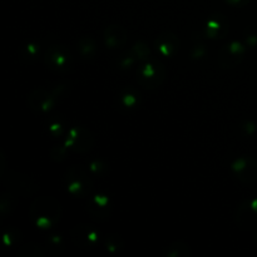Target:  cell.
I'll return each instance as SVG.
<instances>
[{
    "mask_svg": "<svg viewBox=\"0 0 257 257\" xmlns=\"http://www.w3.org/2000/svg\"><path fill=\"white\" fill-rule=\"evenodd\" d=\"M33 225L42 230H49L59 222L62 217V205L54 197L43 196L33 201L29 210Z\"/></svg>",
    "mask_w": 257,
    "mask_h": 257,
    "instance_id": "1",
    "label": "cell"
},
{
    "mask_svg": "<svg viewBox=\"0 0 257 257\" xmlns=\"http://www.w3.org/2000/svg\"><path fill=\"white\" fill-rule=\"evenodd\" d=\"M65 186L68 192L75 198H84L92 191V180L84 168L73 166L65 173Z\"/></svg>",
    "mask_w": 257,
    "mask_h": 257,
    "instance_id": "2",
    "label": "cell"
},
{
    "mask_svg": "<svg viewBox=\"0 0 257 257\" xmlns=\"http://www.w3.org/2000/svg\"><path fill=\"white\" fill-rule=\"evenodd\" d=\"M70 240L82 250H92L97 247L100 241V233L88 223H80L70 230Z\"/></svg>",
    "mask_w": 257,
    "mask_h": 257,
    "instance_id": "3",
    "label": "cell"
},
{
    "mask_svg": "<svg viewBox=\"0 0 257 257\" xmlns=\"http://www.w3.org/2000/svg\"><path fill=\"white\" fill-rule=\"evenodd\" d=\"M165 79V68L160 62H148L143 64L137 72V80L142 87L153 89L162 84Z\"/></svg>",
    "mask_w": 257,
    "mask_h": 257,
    "instance_id": "4",
    "label": "cell"
},
{
    "mask_svg": "<svg viewBox=\"0 0 257 257\" xmlns=\"http://www.w3.org/2000/svg\"><path fill=\"white\" fill-rule=\"evenodd\" d=\"M44 62L48 67L55 72H67L72 65V58L68 49L62 45H52L47 49Z\"/></svg>",
    "mask_w": 257,
    "mask_h": 257,
    "instance_id": "5",
    "label": "cell"
},
{
    "mask_svg": "<svg viewBox=\"0 0 257 257\" xmlns=\"http://www.w3.org/2000/svg\"><path fill=\"white\" fill-rule=\"evenodd\" d=\"M3 176V182L7 186L8 188H10V191L15 192L17 195L28 196L33 195V193L37 191V185L34 183V181L32 178H29L28 176L22 175V173L18 172H8V175H2Z\"/></svg>",
    "mask_w": 257,
    "mask_h": 257,
    "instance_id": "6",
    "label": "cell"
},
{
    "mask_svg": "<svg viewBox=\"0 0 257 257\" xmlns=\"http://www.w3.org/2000/svg\"><path fill=\"white\" fill-rule=\"evenodd\" d=\"M94 145V137L89 130L83 127H74L69 131L67 137V147L79 153L89 152Z\"/></svg>",
    "mask_w": 257,
    "mask_h": 257,
    "instance_id": "7",
    "label": "cell"
},
{
    "mask_svg": "<svg viewBox=\"0 0 257 257\" xmlns=\"http://www.w3.org/2000/svg\"><path fill=\"white\" fill-rule=\"evenodd\" d=\"M235 222L242 230H251L257 227V198L243 201L237 208Z\"/></svg>",
    "mask_w": 257,
    "mask_h": 257,
    "instance_id": "8",
    "label": "cell"
},
{
    "mask_svg": "<svg viewBox=\"0 0 257 257\" xmlns=\"http://www.w3.org/2000/svg\"><path fill=\"white\" fill-rule=\"evenodd\" d=\"M57 97L58 95L53 94L49 90L37 88L28 97V105L35 113H47L54 107Z\"/></svg>",
    "mask_w": 257,
    "mask_h": 257,
    "instance_id": "9",
    "label": "cell"
},
{
    "mask_svg": "<svg viewBox=\"0 0 257 257\" xmlns=\"http://www.w3.org/2000/svg\"><path fill=\"white\" fill-rule=\"evenodd\" d=\"M243 55H245V47L241 44V42L235 40V42L226 44L221 49L218 60H220L221 67L228 69V68L237 67L241 60L243 59Z\"/></svg>",
    "mask_w": 257,
    "mask_h": 257,
    "instance_id": "10",
    "label": "cell"
},
{
    "mask_svg": "<svg viewBox=\"0 0 257 257\" xmlns=\"http://www.w3.org/2000/svg\"><path fill=\"white\" fill-rule=\"evenodd\" d=\"M233 175L245 183L257 180V161L252 157H240L232 163Z\"/></svg>",
    "mask_w": 257,
    "mask_h": 257,
    "instance_id": "11",
    "label": "cell"
},
{
    "mask_svg": "<svg viewBox=\"0 0 257 257\" xmlns=\"http://www.w3.org/2000/svg\"><path fill=\"white\" fill-rule=\"evenodd\" d=\"M155 47L160 54L163 57L170 58L175 55V53L180 47V39L177 35L172 32H163L162 34L158 35L155 40Z\"/></svg>",
    "mask_w": 257,
    "mask_h": 257,
    "instance_id": "12",
    "label": "cell"
},
{
    "mask_svg": "<svg viewBox=\"0 0 257 257\" xmlns=\"http://www.w3.org/2000/svg\"><path fill=\"white\" fill-rule=\"evenodd\" d=\"M104 43L108 48L117 49V48L123 47L127 42V32L120 25H109L104 30Z\"/></svg>",
    "mask_w": 257,
    "mask_h": 257,
    "instance_id": "13",
    "label": "cell"
},
{
    "mask_svg": "<svg viewBox=\"0 0 257 257\" xmlns=\"http://www.w3.org/2000/svg\"><path fill=\"white\" fill-rule=\"evenodd\" d=\"M89 213L98 220H105L110 215V200L104 195L93 196L88 203Z\"/></svg>",
    "mask_w": 257,
    "mask_h": 257,
    "instance_id": "14",
    "label": "cell"
},
{
    "mask_svg": "<svg viewBox=\"0 0 257 257\" xmlns=\"http://www.w3.org/2000/svg\"><path fill=\"white\" fill-rule=\"evenodd\" d=\"M228 32V22L225 15H213L206 24V35L212 39H221L225 38Z\"/></svg>",
    "mask_w": 257,
    "mask_h": 257,
    "instance_id": "15",
    "label": "cell"
},
{
    "mask_svg": "<svg viewBox=\"0 0 257 257\" xmlns=\"http://www.w3.org/2000/svg\"><path fill=\"white\" fill-rule=\"evenodd\" d=\"M191 255L190 246L186 245L182 241L171 243L168 247H166L165 256L166 257H188Z\"/></svg>",
    "mask_w": 257,
    "mask_h": 257,
    "instance_id": "16",
    "label": "cell"
},
{
    "mask_svg": "<svg viewBox=\"0 0 257 257\" xmlns=\"http://www.w3.org/2000/svg\"><path fill=\"white\" fill-rule=\"evenodd\" d=\"M95 43L92 38L89 37H83L79 40V52L82 53L84 58H93L95 55Z\"/></svg>",
    "mask_w": 257,
    "mask_h": 257,
    "instance_id": "17",
    "label": "cell"
},
{
    "mask_svg": "<svg viewBox=\"0 0 257 257\" xmlns=\"http://www.w3.org/2000/svg\"><path fill=\"white\" fill-rule=\"evenodd\" d=\"M40 53V47L35 43H29L22 49V59L33 60L37 59Z\"/></svg>",
    "mask_w": 257,
    "mask_h": 257,
    "instance_id": "18",
    "label": "cell"
},
{
    "mask_svg": "<svg viewBox=\"0 0 257 257\" xmlns=\"http://www.w3.org/2000/svg\"><path fill=\"white\" fill-rule=\"evenodd\" d=\"M42 255V248L39 245L35 243H28V245L23 246L18 252V256H24V257H38Z\"/></svg>",
    "mask_w": 257,
    "mask_h": 257,
    "instance_id": "19",
    "label": "cell"
},
{
    "mask_svg": "<svg viewBox=\"0 0 257 257\" xmlns=\"http://www.w3.org/2000/svg\"><path fill=\"white\" fill-rule=\"evenodd\" d=\"M133 58L140 60L147 59L148 55H150V48L147 47V44H145L143 42H138L137 44H135L132 49Z\"/></svg>",
    "mask_w": 257,
    "mask_h": 257,
    "instance_id": "20",
    "label": "cell"
},
{
    "mask_svg": "<svg viewBox=\"0 0 257 257\" xmlns=\"http://www.w3.org/2000/svg\"><path fill=\"white\" fill-rule=\"evenodd\" d=\"M105 247L108 251H118L123 247V241L119 236L112 235L108 236L105 240Z\"/></svg>",
    "mask_w": 257,
    "mask_h": 257,
    "instance_id": "21",
    "label": "cell"
},
{
    "mask_svg": "<svg viewBox=\"0 0 257 257\" xmlns=\"http://www.w3.org/2000/svg\"><path fill=\"white\" fill-rule=\"evenodd\" d=\"M48 245H49L50 250H53V248H58L60 252H62L63 247H64V245H63V240L60 238V236H52V237L48 240Z\"/></svg>",
    "mask_w": 257,
    "mask_h": 257,
    "instance_id": "22",
    "label": "cell"
},
{
    "mask_svg": "<svg viewBox=\"0 0 257 257\" xmlns=\"http://www.w3.org/2000/svg\"><path fill=\"white\" fill-rule=\"evenodd\" d=\"M89 167H90V171H92L94 175H98V173H99V171L102 172V170L104 168L103 167V163L100 162V161H95V162L90 163Z\"/></svg>",
    "mask_w": 257,
    "mask_h": 257,
    "instance_id": "23",
    "label": "cell"
},
{
    "mask_svg": "<svg viewBox=\"0 0 257 257\" xmlns=\"http://www.w3.org/2000/svg\"><path fill=\"white\" fill-rule=\"evenodd\" d=\"M226 2H227L228 4L233 5V7L241 8V7H245V5H247L250 0H226Z\"/></svg>",
    "mask_w": 257,
    "mask_h": 257,
    "instance_id": "24",
    "label": "cell"
},
{
    "mask_svg": "<svg viewBox=\"0 0 257 257\" xmlns=\"http://www.w3.org/2000/svg\"><path fill=\"white\" fill-rule=\"evenodd\" d=\"M255 242L257 243V233H256V235H255Z\"/></svg>",
    "mask_w": 257,
    "mask_h": 257,
    "instance_id": "25",
    "label": "cell"
}]
</instances>
